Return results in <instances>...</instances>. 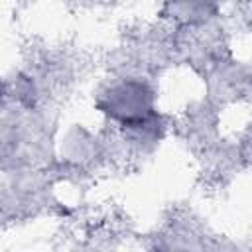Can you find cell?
Listing matches in <instances>:
<instances>
[{
	"instance_id": "6da1fadb",
	"label": "cell",
	"mask_w": 252,
	"mask_h": 252,
	"mask_svg": "<svg viewBox=\"0 0 252 252\" xmlns=\"http://www.w3.org/2000/svg\"><path fill=\"white\" fill-rule=\"evenodd\" d=\"M91 106L106 128L144 120L161 110L158 77L140 71H106L94 83Z\"/></svg>"
},
{
	"instance_id": "7a4b0ae2",
	"label": "cell",
	"mask_w": 252,
	"mask_h": 252,
	"mask_svg": "<svg viewBox=\"0 0 252 252\" xmlns=\"http://www.w3.org/2000/svg\"><path fill=\"white\" fill-rule=\"evenodd\" d=\"M173 134H175L173 116L163 108L134 124L120 128H106L110 163L122 167H140L150 159H154Z\"/></svg>"
},
{
	"instance_id": "3957f363",
	"label": "cell",
	"mask_w": 252,
	"mask_h": 252,
	"mask_svg": "<svg viewBox=\"0 0 252 252\" xmlns=\"http://www.w3.org/2000/svg\"><path fill=\"white\" fill-rule=\"evenodd\" d=\"M175 32V63L201 75L207 67L222 59L230 51V28L226 20L173 30Z\"/></svg>"
},
{
	"instance_id": "277c9868",
	"label": "cell",
	"mask_w": 252,
	"mask_h": 252,
	"mask_svg": "<svg viewBox=\"0 0 252 252\" xmlns=\"http://www.w3.org/2000/svg\"><path fill=\"white\" fill-rule=\"evenodd\" d=\"M203 94L222 110L252 100V61L224 55L201 73Z\"/></svg>"
},
{
	"instance_id": "5b68a950",
	"label": "cell",
	"mask_w": 252,
	"mask_h": 252,
	"mask_svg": "<svg viewBox=\"0 0 252 252\" xmlns=\"http://www.w3.org/2000/svg\"><path fill=\"white\" fill-rule=\"evenodd\" d=\"M173 122L175 134L193 152H199L222 136V108L209 100L205 94L187 100L181 112L173 116Z\"/></svg>"
},
{
	"instance_id": "8992f818",
	"label": "cell",
	"mask_w": 252,
	"mask_h": 252,
	"mask_svg": "<svg viewBox=\"0 0 252 252\" xmlns=\"http://www.w3.org/2000/svg\"><path fill=\"white\" fill-rule=\"evenodd\" d=\"M156 16L171 30H185L222 20L228 0H154Z\"/></svg>"
},
{
	"instance_id": "52a82bcc",
	"label": "cell",
	"mask_w": 252,
	"mask_h": 252,
	"mask_svg": "<svg viewBox=\"0 0 252 252\" xmlns=\"http://www.w3.org/2000/svg\"><path fill=\"white\" fill-rule=\"evenodd\" d=\"M240 158L244 161L246 167H252V118L244 122V126L240 128V132L234 136Z\"/></svg>"
},
{
	"instance_id": "ba28073f",
	"label": "cell",
	"mask_w": 252,
	"mask_h": 252,
	"mask_svg": "<svg viewBox=\"0 0 252 252\" xmlns=\"http://www.w3.org/2000/svg\"><path fill=\"white\" fill-rule=\"evenodd\" d=\"M77 2H96V0H77Z\"/></svg>"
}]
</instances>
